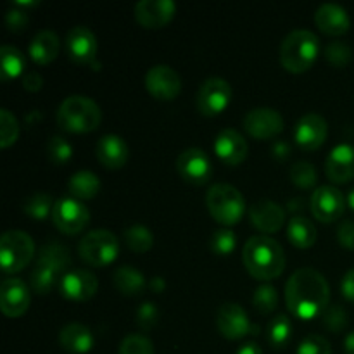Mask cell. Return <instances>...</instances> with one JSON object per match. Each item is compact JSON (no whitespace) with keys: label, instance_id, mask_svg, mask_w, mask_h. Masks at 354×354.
Returning <instances> with one entry per match:
<instances>
[{"label":"cell","instance_id":"cell-49","mask_svg":"<svg viewBox=\"0 0 354 354\" xmlns=\"http://www.w3.org/2000/svg\"><path fill=\"white\" fill-rule=\"evenodd\" d=\"M235 354H263V349L259 348L256 342L251 341V342H245V344H242Z\"/></svg>","mask_w":354,"mask_h":354},{"label":"cell","instance_id":"cell-41","mask_svg":"<svg viewBox=\"0 0 354 354\" xmlns=\"http://www.w3.org/2000/svg\"><path fill=\"white\" fill-rule=\"evenodd\" d=\"M297 354H332L330 342L318 334H310L301 341Z\"/></svg>","mask_w":354,"mask_h":354},{"label":"cell","instance_id":"cell-51","mask_svg":"<svg viewBox=\"0 0 354 354\" xmlns=\"http://www.w3.org/2000/svg\"><path fill=\"white\" fill-rule=\"evenodd\" d=\"M344 351L346 354H354V330L349 332L344 339Z\"/></svg>","mask_w":354,"mask_h":354},{"label":"cell","instance_id":"cell-35","mask_svg":"<svg viewBox=\"0 0 354 354\" xmlns=\"http://www.w3.org/2000/svg\"><path fill=\"white\" fill-rule=\"evenodd\" d=\"M279 303V292L272 283H261L252 294V304L259 313H272Z\"/></svg>","mask_w":354,"mask_h":354},{"label":"cell","instance_id":"cell-27","mask_svg":"<svg viewBox=\"0 0 354 354\" xmlns=\"http://www.w3.org/2000/svg\"><path fill=\"white\" fill-rule=\"evenodd\" d=\"M113 282L116 289L124 296H138L144 292L145 286H147L144 273L128 265H121L114 270Z\"/></svg>","mask_w":354,"mask_h":354},{"label":"cell","instance_id":"cell-14","mask_svg":"<svg viewBox=\"0 0 354 354\" xmlns=\"http://www.w3.org/2000/svg\"><path fill=\"white\" fill-rule=\"evenodd\" d=\"M244 128L254 138H273L283 130V118L273 107H254L244 116Z\"/></svg>","mask_w":354,"mask_h":354},{"label":"cell","instance_id":"cell-44","mask_svg":"<svg viewBox=\"0 0 354 354\" xmlns=\"http://www.w3.org/2000/svg\"><path fill=\"white\" fill-rule=\"evenodd\" d=\"M159 320V310L156 303L144 301L137 310V324L142 330H151Z\"/></svg>","mask_w":354,"mask_h":354},{"label":"cell","instance_id":"cell-15","mask_svg":"<svg viewBox=\"0 0 354 354\" xmlns=\"http://www.w3.org/2000/svg\"><path fill=\"white\" fill-rule=\"evenodd\" d=\"M59 290L66 299L86 301L97 292L99 280L90 270L75 268L66 272L59 280Z\"/></svg>","mask_w":354,"mask_h":354},{"label":"cell","instance_id":"cell-5","mask_svg":"<svg viewBox=\"0 0 354 354\" xmlns=\"http://www.w3.org/2000/svg\"><path fill=\"white\" fill-rule=\"evenodd\" d=\"M206 206L214 220L230 227L244 216L245 201L237 187L230 183H214L206 194Z\"/></svg>","mask_w":354,"mask_h":354},{"label":"cell","instance_id":"cell-12","mask_svg":"<svg viewBox=\"0 0 354 354\" xmlns=\"http://www.w3.org/2000/svg\"><path fill=\"white\" fill-rule=\"evenodd\" d=\"M145 86L156 99L171 100L182 90V78L171 66L156 64L145 75Z\"/></svg>","mask_w":354,"mask_h":354},{"label":"cell","instance_id":"cell-1","mask_svg":"<svg viewBox=\"0 0 354 354\" xmlns=\"http://www.w3.org/2000/svg\"><path fill=\"white\" fill-rule=\"evenodd\" d=\"M330 301L327 279L315 268H299L286 283V303L290 313L303 320H311L324 313Z\"/></svg>","mask_w":354,"mask_h":354},{"label":"cell","instance_id":"cell-21","mask_svg":"<svg viewBox=\"0 0 354 354\" xmlns=\"http://www.w3.org/2000/svg\"><path fill=\"white\" fill-rule=\"evenodd\" d=\"M249 218L258 230L273 234L286 221V211L279 203L272 199H259L249 207Z\"/></svg>","mask_w":354,"mask_h":354},{"label":"cell","instance_id":"cell-47","mask_svg":"<svg viewBox=\"0 0 354 354\" xmlns=\"http://www.w3.org/2000/svg\"><path fill=\"white\" fill-rule=\"evenodd\" d=\"M41 85H44V78H41L40 73L38 71L24 73V76H23L24 88L30 90V92H38V90L41 88Z\"/></svg>","mask_w":354,"mask_h":354},{"label":"cell","instance_id":"cell-3","mask_svg":"<svg viewBox=\"0 0 354 354\" xmlns=\"http://www.w3.org/2000/svg\"><path fill=\"white\" fill-rule=\"evenodd\" d=\"M102 111L99 104L86 95H69L57 109V124L66 131L85 133L99 127Z\"/></svg>","mask_w":354,"mask_h":354},{"label":"cell","instance_id":"cell-4","mask_svg":"<svg viewBox=\"0 0 354 354\" xmlns=\"http://www.w3.org/2000/svg\"><path fill=\"white\" fill-rule=\"evenodd\" d=\"M320 50L318 37L310 30H292L280 45V61L292 73H303L310 68Z\"/></svg>","mask_w":354,"mask_h":354},{"label":"cell","instance_id":"cell-17","mask_svg":"<svg viewBox=\"0 0 354 354\" xmlns=\"http://www.w3.org/2000/svg\"><path fill=\"white\" fill-rule=\"evenodd\" d=\"M0 308L3 315L10 318H17L30 308V290L21 279L9 277L0 287Z\"/></svg>","mask_w":354,"mask_h":354},{"label":"cell","instance_id":"cell-22","mask_svg":"<svg viewBox=\"0 0 354 354\" xmlns=\"http://www.w3.org/2000/svg\"><path fill=\"white\" fill-rule=\"evenodd\" d=\"M327 176L335 183H344L354 178V145L339 144L327 156L325 161Z\"/></svg>","mask_w":354,"mask_h":354},{"label":"cell","instance_id":"cell-19","mask_svg":"<svg viewBox=\"0 0 354 354\" xmlns=\"http://www.w3.org/2000/svg\"><path fill=\"white\" fill-rule=\"evenodd\" d=\"M66 50L69 57L82 64H90L97 55V37L86 26H73L66 35Z\"/></svg>","mask_w":354,"mask_h":354},{"label":"cell","instance_id":"cell-20","mask_svg":"<svg viewBox=\"0 0 354 354\" xmlns=\"http://www.w3.org/2000/svg\"><path fill=\"white\" fill-rule=\"evenodd\" d=\"M135 19L144 28H161L175 16L173 0H140L135 3Z\"/></svg>","mask_w":354,"mask_h":354},{"label":"cell","instance_id":"cell-39","mask_svg":"<svg viewBox=\"0 0 354 354\" xmlns=\"http://www.w3.org/2000/svg\"><path fill=\"white\" fill-rule=\"evenodd\" d=\"M290 180L296 183L301 189H308L317 183V169L311 162L308 161H297L290 168Z\"/></svg>","mask_w":354,"mask_h":354},{"label":"cell","instance_id":"cell-2","mask_svg":"<svg viewBox=\"0 0 354 354\" xmlns=\"http://www.w3.org/2000/svg\"><path fill=\"white\" fill-rule=\"evenodd\" d=\"M242 259L252 277L259 280L277 279L286 268V252L270 235H254L248 239L242 251Z\"/></svg>","mask_w":354,"mask_h":354},{"label":"cell","instance_id":"cell-42","mask_svg":"<svg viewBox=\"0 0 354 354\" xmlns=\"http://www.w3.org/2000/svg\"><path fill=\"white\" fill-rule=\"evenodd\" d=\"M325 57L334 66H344L351 61L353 50L344 41H330L325 48Z\"/></svg>","mask_w":354,"mask_h":354},{"label":"cell","instance_id":"cell-10","mask_svg":"<svg viewBox=\"0 0 354 354\" xmlns=\"http://www.w3.org/2000/svg\"><path fill=\"white\" fill-rule=\"evenodd\" d=\"M176 171L185 182L203 185L211 178L213 165H211L209 156L203 149L189 147L180 152L176 158Z\"/></svg>","mask_w":354,"mask_h":354},{"label":"cell","instance_id":"cell-46","mask_svg":"<svg viewBox=\"0 0 354 354\" xmlns=\"http://www.w3.org/2000/svg\"><path fill=\"white\" fill-rule=\"evenodd\" d=\"M337 239L346 249L354 251V220H344L339 223Z\"/></svg>","mask_w":354,"mask_h":354},{"label":"cell","instance_id":"cell-29","mask_svg":"<svg viewBox=\"0 0 354 354\" xmlns=\"http://www.w3.org/2000/svg\"><path fill=\"white\" fill-rule=\"evenodd\" d=\"M287 237L296 248L308 249L317 241V228L306 216H294L287 225Z\"/></svg>","mask_w":354,"mask_h":354},{"label":"cell","instance_id":"cell-34","mask_svg":"<svg viewBox=\"0 0 354 354\" xmlns=\"http://www.w3.org/2000/svg\"><path fill=\"white\" fill-rule=\"evenodd\" d=\"M54 199L48 192H33L24 199L23 211L35 220H45L54 209Z\"/></svg>","mask_w":354,"mask_h":354},{"label":"cell","instance_id":"cell-52","mask_svg":"<svg viewBox=\"0 0 354 354\" xmlns=\"http://www.w3.org/2000/svg\"><path fill=\"white\" fill-rule=\"evenodd\" d=\"M151 287L156 290V292H161V290H165V287H166L165 279H162V277H154L151 282Z\"/></svg>","mask_w":354,"mask_h":354},{"label":"cell","instance_id":"cell-31","mask_svg":"<svg viewBox=\"0 0 354 354\" xmlns=\"http://www.w3.org/2000/svg\"><path fill=\"white\" fill-rule=\"evenodd\" d=\"M0 73L3 80L16 78L24 69V55L14 45H2L0 47Z\"/></svg>","mask_w":354,"mask_h":354},{"label":"cell","instance_id":"cell-23","mask_svg":"<svg viewBox=\"0 0 354 354\" xmlns=\"http://www.w3.org/2000/svg\"><path fill=\"white\" fill-rule=\"evenodd\" d=\"M315 23L324 33L328 35H342L349 30L348 10L335 2H325L315 12Z\"/></svg>","mask_w":354,"mask_h":354},{"label":"cell","instance_id":"cell-33","mask_svg":"<svg viewBox=\"0 0 354 354\" xmlns=\"http://www.w3.org/2000/svg\"><path fill=\"white\" fill-rule=\"evenodd\" d=\"M124 242L133 252H145L154 244V235L145 225L133 223L124 228L123 232Z\"/></svg>","mask_w":354,"mask_h":354},{"label":"cell","instance_id":"cell-18","mask_svg":"<svg viewBox=\"0 0 354 354\" xmlns=\"http://www.w3.org/2000/svg\"><path fill=\"white\" fill-rule=\"evenodd\" d=\"M214 151L225 165L237 166L248 156L249 145L241 131H237L235 128H225L214 140Z\"/></svg>","mask_w":354,"mask_h":354},{"label":"cell","instance_id":"cell-24","mask_svg":"<svg viewBox=\"0 0 354 354\" xmlns=\"http://www.w3.org/2000/svg\"><path fill=\"white\" fill-rule=\"evenodd\" d=\"M95 154L106 168H121L128 159V144L120 135L106 133L97 142Z\"/></svg>","mask_w":354,"mask_h":354},{"label":"cell","instance_id":"cell-38","mask_svg":"<svg viewBox=\"0 0 354 354\" xmlns=\"http://www.w3.org/2000/svg\"><path fill=\"white\" fill-rule=\"evenodd\" d=\"M120 354H154V344L142 334H130L121 341Z\"/></svg>","mask_w":354,"mask_h":354},{"label":"cell","instance_id":"cell-16","mask_svg":"<svg viewBox=\"0 0 354 354\" xmlns=\"http://www.w3.org/2000/svg\"><path fill=\"white\" fill-rule=\"evenodd\" d=\"M328 133V124L325 118L318 113H308L299 118L294 128V138L304 151H315L325 142Z\"/></svg>","mask_w":354,"mask_h":354},{"label":"cell","instance_id":"cell-37","mask_svg":"<svg viewBox=\"0 0 354 354\" xmlns=\"http://www.w3.org/2000/svg\"><path fill=\"white\" fill-rule=\"evenodd\" d=\"M47 154L54 165H64L71 159L73 145L62 135H52L47 144Z\"/></svg>","mask_w":354,"mask_h":354},{"label":"cell","instance_id":"cell-30","mask_svg":"<svg viewBox=\"0 0 354 354\" xmlns=\"http://www.w3.org/2000/svg\"><path fill=\"white\" fill-rule=\"evenodd\" d=\"M37 263H41V265H48L54 270H57L61 275H64L66 266L71 263V254H69L68 248L61 242H48L44 248L40 249L37 256Z\"/></svg>","mask_w":354,"mask_h":354},{"label":"cell","instance_id":"cell-13","mask_svg":"<svg viewBox=\"0 0 354 354\" xmlns=\"http://www.w3.org/2000/svg\"><path fill=\"white\" fill-rule=\"evenodd\" d=\"M310 203L315 218L324 223L337 220L344 213L346 207L344 194L334 185H320L318 189H315Z\"/></svg>","mask_w":354,"mask_h":354},{"label":"cell","instance_id":"cell-36","mask_svg":"<svg viewBox=\"0 0 354 354\" xmlns=\"http://www.w3.org/2000/svg\"><path fill=\"white\" fill-rule=\"evenodd\" d=\"M17 135H19V123L16 116L9 109L2 107L0 109V145L9 147L17 140Z\"/></svg>","mask_w":354,"mask_h":354},{"label":"cell","instance_id":"cell-25","mask_svg":"<svg viewBox=\"0 0 354 354\" xmlns=\"http://www.w3.org/2000/svg\"><path fill=\"white\" fill-rule=\"evenodd\" d=\"M59 344L71 354H85L93 348V334L86 325L68 324L59 332Z\"/></svg>","mask_w":354,"mask_h":354},{"label":"cell","instance_id":"cell-50","mask_svg":"<svg viewBox=\"0 0 354 354\" xmlns=\"http://www.w3.org/2000/svg\"><path fill=\"white\" fill-rule=\"evenodd\" d=\"M273 154L277 156L279 159H286L287 154H289V145L286 144V142H277V144H273Z\"/></svg>","mask_w":354,"mask_h":354},{"label":"cell","instance_id":"cell-9","mask_svg":"<svg viewBox=\"0 0 354 354\" xmlns=\"http://www.w3.org/2000/svg\"><path fill=\"white\" fill-rule=\"evenodd\" d=\"M232 100V86L221 76H211L204 80L197 90V109L206 116H214L221 113Z\"/></svg>","mask_w":354,"mask_h":354},{"label":"cell","instance_id":"cell-43","mask_svg":"<svg viewBox=\"0 0 354 354\" xmlns=\"http://www.w3.org/2000/svg\"><path fill=\"white\" fill-rule=\"evenodd\" d=\"M324 325L328 330L341 332L348 325V313H346L344 308L339 306V304L327 306V310L324 311Z\"/></svg>","mask_w":354,"mask_h":354},{"label":"cell","instance_id":"cell-48","mask_svg":"<svg viewBox=\"0 0 354 354\" xmlns=\"http://www.w3.org/2000/svg\"><path fill=\"white\" fill-rule=\"evenodd\" d=\"M341 290H342V296L346 299L353 301L354 303V268L346 272V275L342 277V282H341Z\"/></svg>","mask_w":354,"mask_h":354},{"label":"cell","instance_id":"cell-7","mask_svg":"<svg viewBox=\"0 0 354 354\" xmlns=\"http://www.w3.org/2000/svg\"><path fill=\"white\" fill-rule=\"evenodd\" d=\"M35 242L23 230H7L0 239V265L6 273H16L31 261Z\"/></svg>","mask_w":354,"mask_h":354},{"label":"cell","instance_id":"cell-32","mask_svg":"<svg viewBox=\"0 0 354 354\" xmlns=\"http://www.w3.org/2000/svg\"><path fill=\"white\" fill-rule=\"evenodd\" d=\"M266 337L273 348H283L292 337V322L287 315L279 313L266 327Z\"/></svg>","mask_w":354,"mask_h":354},{"label":"cell","instance_id":"cell-6","mask_svg":"<svg viewBox=\"0 0 354 354\" xmlns=\"http://www.w3.org/2000/svg\"><path fill=\"white\" fill-rule=\"evenodd\" d=\"M78 252L83 261L92 266H106L114 261L120 252V241L106 228H95L83 235L78 244Z\"/></svg>","mask_w":354,"mask_h":354},{"label":"cell","instance_id":"cell-26","mask_svg":"<svg viewBox=\"0 0 354 354\" xmlns=\"http://www.w3.org/2000/svg\"><path fill=\"white\" fill-rule=\"evenodd\" d=\"M59 47L61 41L55 31L40 30L30 41V57L38 64H48L57 57Z\"/></svg>","mask_w":354,"mask_h":354},{"label":"cell","instance_id":"cell-11","mask_svg":"<svg viewBox=\"0 0 354 354\" xmlns=\"http://www.w3.org/2000/svg\"><path fill=\"white\" fill-rule=\"evenodd\" d=\"M218 330L227 339H241L244 335L258 334V327L251 324L248 313L239 303H223L216 313Z\"/></svg>","mask_w":354,"mask_h":354},{"label":"cell","instance_id":"cell-53","mask_svg":"<svg viewBox=\"0 0 354 354\" xmlns=\"http://www.w3.org/2000/svg\"><path fill=\"white\" fill-rule=\"evenodd\" d=\"M348 204H349V207H351V209L354 211V189L349 190V194H348Z\"/></svg>","mask_w":354,"mask_h":354},{"label":"cell","instance_id":"cell-8","mask_svg":"<svg viewBox=\"0 0 354 354\" xmlns=\"http://www.w3.org/2000/svg\"><path fill=\"white\" fill-rule=\"evenodd\" d=\"M52 220L61 232L75 235L86 227L90 220V213L83 201L73 196L59 197L52 209Z\"/></svg>","mask_w":354,"mask_h":354},{"label":"cell","instance_id":"cell-28","mask_svg":"<svg viewBox=\"0 0 354 354\" xmlns=\"http://www.w3.org/2000/svg\"><path fill=\"white\" fill-rule=\"evenodd\" d=\"M68 189L73 197L83 201V199H92L99 194L100 190V178L93 171L88 169H80L75 175L69 178Z\"/></svg>","mask_w":354,"mask_h":354},{"label":"cell","instance_id":"cell-40","mask_svg":"<svg viewBox=\"0 0 354 354\" xmlns=\"http://www.w3.org/2000/svg\"><path fill=\"white\" fill-rule=\"evenodd\" d=\"M237 244V237L230 228H220L213 232L209 239V248L214 254H230Z\"/></svg>","mask_w":354,"mask_h":354},{"label":"cell","instance_id":"cell-45","mask_svg":"<svg viewBox=\"0 0 354 354\" xmlns=\"http://www.w3.org/2000/svg\"><path fill=\"white\" fill-rule=\"evenodd\" d=\"M28 21H30V17H28V14L24 12V10L17 9V7L7 10L6 24L10 31H23L24 26L28 24Z\"/></svg>","mask_w":354,"mask_h":354}]
</instances>
